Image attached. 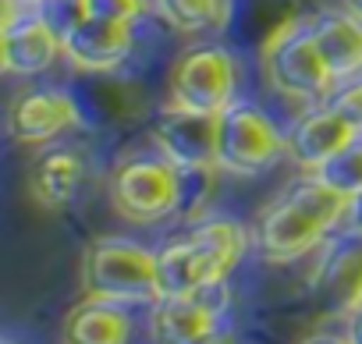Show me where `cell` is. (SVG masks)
I'll list each match as a JSON object with an SVG mask.
<instances>
[{
  "instance_id": "obj_11",
  "label": "cell",
  "mask_w": 362,
  "mask_h": 344,
  "mask_svg": "<svg viewBox=\"0 0 362 344\" xmlns=\"http://www.w3.org/2000/svg\"><path fill=\"white\" fill-rule=\"evenodd\" d=\"M153 337L163 344H199L221 333V312L199 295H160L153 302Z\"/></svg>"
},
{
  "instance_id": "obj_18",
  "label": "cell",
  "mask_w": 362,
  "mask_h": 344,
  "mask_svg": "<svg viewBox=\"0 0 362 344\" xmlns=\"http://www.w3.org/2000/svg\"><path fill=\"white\" fill-rule=\"evenodd\" d=\"M192 238H196V242L203 245V252L214 259V266L221 270V277H228V273L238 266L242 252L249 249V235H245V227L235 224V220H206V224H199V227L192 231Z\"/></svg>"
},
{
  "instance_id": "obj_22",
  "label": "cell",
  "mask_w": 362,
  "mask_h": 344,
  "mask_svg": "<svg viewBox=\"0 0 362 344\" xmlns=\"http://www.w3.org/2000/svg\"><path fill=\"white\" fill-rule=\"evenodd\" d=\"M330 103L348 117V124H351L355 131H362V78H358V82H351V85H344Z\"/></svg>"
},
{
  "instance_id": "obj_3",
  "label": "cell",
  "mask_w": 362,
  "mask_h": 344,
  "mask_svg": "<svg viewBox=\"0 0 362 344\" xmlns=\"http://www.w3.org/2000/svg\"><path fill=\"white\" fill-rule=\"evenodd\" d=\"M263 71L281 96L298 103H316L334 85V75L313 40V25L281 29L263 50Z\"/></svg>"
},
{
  "instance_id": "obj_19",
  "label": "cell",
  "mask_w": 362,
  "mask_h": 344,
  "mask_svg": "<svg viewBox=\"0 0 362 344\" xmlns=\"http://www.w3.org/2000/svg\"><path fill=\"white\" fill-rule=\"evenodd\" d=\"M316 174H320L330 189H337L341 196L362 192V131H358L334 160H327Z\"/></svg>"
},
{
  "instance_id": "obj_25",
  "label": "cell",
  "mask_w": 362,
  "mask_h": 344,
  "mask_svg": "<svg viewBox=\"0 0 362 344\" xmlns=\"http://www.w3.org/2000/svg\"><path fill=\"white\" fill-rule=\"evenodd\" d=\"M348 8H351L355 18H362V0H348Z\"/></svg>"
},
{
  "instance_id": "obj_17",
  "label": "cell",
  "mask_w": 362,
  "mask_h": 344,
  "mask_svg": "<svg viewBox=\"0 0 362 344\" xmlns=\"http://www.w3.org/2000/svg\"><path fill=\"white\" fill-rule=\"evenodd\" d=\"M82 178H86V163L71 149H47L33 167V189H36L40 203H47L54 210L68 206L78 196Z\"/></svg>"
},
{
  "instance_id": "obj_10",
  "label": "cell",
  "mask_w": 362,
  "mask_h": 344,
  "mask_svg": "<svg viewBox=\"0 0 362 344\" xmlns=\"http://www.w3.org/2000/svg\"><path fill=\"white\" fill-rule=\"evenodd\" d=\"M355 135L358 131L348 124V117L334 103H327V107H316V110L302 114L291 124V131H288V156L298 167H305L309 174H316V170L327 160H334Z\"/></svg>"
},
{
  "instance_id": "obj_14",
  "label": "cell",
  "mask_w": 362,
  "mask_h": 344,
  "mask_svg": "<svg viewBox=\"0 0 362 344\" xmlns=\"http://www.w3.org/2000/svg\"><path fill=\"white\" fill-rule=\"evenodd\" d=\"M313 40H316L334 82H344L362 71V18L327 11L313 22Z\"/></svg>"
},
{
  "instance_id": "obj_23",
  "label": "cell",
  "mask_w": 362,
  "mask_h": 344,
  "mask_svg": "<svg viewBox=\"0 0 362 344\" xmlns=\"http://www.w3.org/2000/svg\"><path fill=\"white\" fill-rule=\"evenodd\" d=\"M344 224H348V227H355V231H362V192H355V196H348V210H344Z\"/></svg>"
},
{
  "instance_id": "obj_9",
  "label": "cell",
  "mask_w": 362,
  "mask_h": 344,
  "mask_svg": "<svg viewBox=\"0 0 362 344\" xmlns=\"http://www.w3.org/2000/svg\"><path fill=\"white\" fill-rule=\"evenodd\" d=\"M64 57L82 71H114L132 54V25L107 22L93 15H78L68 29H61Z\"/></svg>"
},
{
  "instance_id": "obj_21",
  "label": "cell",
  "mask_w": 362,
  "mask_h": 344,
  "mask_svg": "<svg viewBox=\"0 0 362 344\" xmlns=\"http://www.w3.org/2000/svg\"><path fill=\"white\" fill-rule=\"evenodd\" d=\"M82 11L93 18H107V22H135L142 18L146 4L142 0H82Z\"/></svg>"
},
{
  "instance_id": "obj_26",
  "label": "cell",
  "mask_w": 362,
  "mask_h": 344,
  "mask_svg": "<svg viewBox=\"0 0 362 344\" xmlns=\"http://www.w3.org/2000/svg\"><path fill=\"white\" fill-rule=\"evenodd\" d=\"M15 4H33V8H43L47 0H15Z\"/></svg>"
},
{
  "instance_id": "obj_13",
  "label": "cell",
  "mask_w": 362,
  "mask_h": 344,
  "mask_svg": "<svg viewBox=\"0 0 362 344\" xmlns=\"http://www.w3.org/2000/svg\"><path fill=\"white\" fill-rule=\"evenodd\" d=\"M156 280H160V295H199L214 284H224L221 270L192 235L156 252Z\"/></svg>"
},
{
  "instance_id": "obj_16",
  "label": "cell",
  "mask_w": 362,
  "mask_h": 344,
  "mask_svg": "<svg viewBox=\"0 0 362 344\" xmlns=\"http://www.w3.org/2000/svg\"><path fill=\"white\" fill-rule=\"evenodd\" d=\"M64 337L75 344H121L132 337V319H128L121 302L89 298L86 305H78L68 316Z\"/></svg>"
},
{
  "instance_id": "obj_15",
  "label": "cell",
  "mask_w": 362,
  "mask_h": 344,
  "mask_svg": "<svg viewBox=\"0 0 362 344\" xmlns=\"http://www.w3.org/2000/svg\"><path fill=\"white\" fill-rule=\"evenodd\" d=\"M320 287L330 295L334 309H351L362 302V231L348 227L323 256Z\"/></svg>"
},
{
  "instance_id": "obj_8",
  "label": "cell",
  "mask_w": 362,
  "mask_h": 344,
  "mask_svg": "<svg viewBox=\"0 0 362 344\" xmlns=\"http://www.w3.org/2000/svg\"><path fill=\"white\" fill-rule=\"evenodd\" d=\"M217 128L221 114L170 103L156 117V142L174 167H217Z\"/></svg>"
},
{
  "instance_id": "obj_6",
  "label": "cell",
  "mask_w": 362,
  "mask_h": 344,
  "mask_svg": "<svg viewBox=\"0 0 362 344\" xmlns=\"http://www.w3.org/2000/svg\"><path fill=\"white\" fill-rule=\"evenodd\" d=\"M235 100V57L224 47H192L170 71V103L221 114Z\"/></svg>"
},
{
  "instance_id": "obj_5",
  "label": "cell",
  "mask_w": 362,
  "mask_h": 344,
  "mask_svg": "<svg viewBox=\"0 0 362 344\" xmlns=\"http://www.w3.org/2000/svg\"><path fill=\"white\" fill-rule=\"evenodd\" d=\"M114 210L135 224H153L181 210V170L163 160H128L110 182Z\"/></svg>"
},
{
  "instance_id": "obj_7",
  "label": "cell",
  "mask_w": 362,
  "mask_h": 344,
  "mask_svg": "<svg viewBox=\"0 0 362 344\" xmlns=\"http://www.w3.org/2000/svg\"><path fill=\"white\" fill-rule=\"evenodd\" d=\"M57 54H64V43L43 8L4 0V32H0L4 75H40L57 61Z\"/></svg>"
},
{
  "instance_id": "obj_2",
  "label": "cell",
  "mask_w": 362,
  "mask_h": 344,
  "mask_svg": "<svg viewBox=\"0 0 362 344\" xmlns=\"http://www.w3.org/2000/svg\"><path fill=\"white\" fill-rule=\"evenodd\" d=\"M86 291L121 305H153L160 298L156 252L128 238H100L86 256Z\"/></svg>"
},
{
  "instance_id": "obj_4",
  "label": "cell",
  "mask_w": 362,
  "mask_h": 344,
  "mask_svg": "<svg viewBox=\"0 0 362 344\" xmlns=\"http://www.w3.org/2000/svg\"><path fill=\"white\" fill-rule=\"evenodd\" d=\"M288 153V135L252 103H228L217 128V167L231 174H256Z\"/></svg>"
},
{
  "instance_id": "obj_1",
  "label": "cell",
  "mask_w": 362,
  "mask_h": 344,
  "mask_svg": "<svg viewBox=\"0 0 362 344\" xmlns=\"http://www.w3.org/2000/svg\"><path fill=\"white\" fill-rule=\"evenodd\" d=\"M344 210H348V196L330 189L320 174L291 185L259 217V227H256L259 256L270 263H291L313 252L344 220Z\"/></svg>"
},
{
  "instance_id": "obj_20",
  "label": "cell",
  "mask_w": 362,
  "mask_h": 344,
  "mask_svg": "<svg viewBox=\"0 0 362 344\" xmlns=\"http://www.w3.org/2000/svg\"><path fill=\"white\" fill-rule=\"evenodd\" d=\"M167 22L181 32H203L221 25L224 18V0H160Z\"/></svg>"
},
{
  "instance_id": "obj_24",
  "label": "cell",
  "mask_w": 362,
  "mask_h": 344,
  "mask_svg": "<svg viewBox=\"0 0 362 344\" xmlns=\"http://www.w3.org/2000/svg\"><path fill=\"white\" fill-rule=\"evenodd\" d=\"M348 340L362 344V302L348 309Z\"/></svg>"
},
{
  "instance_id": "obj_12",
  "label": "cell",
  "mask_w": 362,
  "mask_h": 344,
  "mask_svg": "<svg viewBox=\"0 0 362 344\" xmlns=\"http://www.w3.org/2000/svg\"><path fill=\"white\" fill-rule=\"evenodd\" d=\"M78 121V103L64 89L22 93L11 107V135L18 142H50Z\"/></svg>"
}]
</instances>
